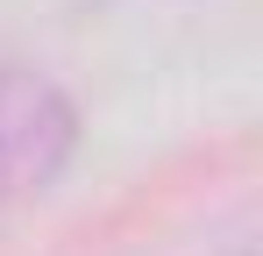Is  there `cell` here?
Instances as JSON below:
<instances>
[{
  "label": "cell",
  "instance_id": "cell-1",
  "mask_svg": "<svg viewBox=\"0 0 263 256\" xmlns=\"http://www.w3.org/2000/svg\"><path fill=\"white\" fill-rule=\"evenodd\" d=\"M71 100L36 71H0V199H22L71 157Z\"/></svg>",
  "mask_w": 263,
  "mask_h": 256
}]
</instances>
